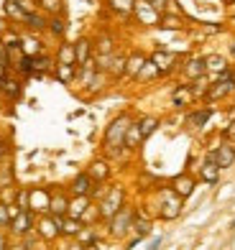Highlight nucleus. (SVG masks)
<instances>
[{"label":"nucleus","instance_id":"obj_1","mask_svg":"<svg viewBox=\"0 0 235 250\" xmlns=\"http://www.w3.org/2000/svg\"><path fill=\"white\" fill-rule=\"evenodd\" d=\"M130 125H133L130 112H120V115H115L110 120V125L105 128V135H103V148L110 156L123 153V148H126V133H128Z\"/></svg>","mask_w":235,"mask_h":250},{"label":"nucleus","instance_id":"obj_21","mask_svg":"<svg viewBox=\"0 0 235 250\" xmlns=\"http://www.w3.org/2000/svg\"><path fill=\"white\" fill-rule=\"evenodd\" d=\"M230 69V64L225 62V56H220V54H212V56H207L205 59V72L207 74H225Z\"/></svg>","mask_w":235,"mask_h":250},{"label":"nucleus","instance_id":"obj_33","mask_svg":"<svg viewBox=\"0 0 235 250\" xmlns=\"http://www.w3.org/2000/svg\"><path fill=\"white\" fill-rule=\"evenodd\" d=\"M159 74H161V72L156 69V64H153L151 59H146V64L141 66V72H138L136 79H138V82H151V79H153V77H159Z\"/></svg>","mask_w":235,"mask_h":250},{"label":"nucleus","instance_id":"obj_18","mask_svg":"<svg viewBox=\"0 0 235 250\" xmlns=\"http://www.w3.org/2000/svg\"><path fill=\"white\" fill-rule=\"evenodd\" d=\"M199 176H202L205 184H217L220 179V166L215 164V158H212V153L202 161V166H199Z\"/></svg>","mask_w":235,"mask_h":250},{"label":"nucleus","instance_id":"obj_16","mask_svg":"<svg viewBox=\"0 0 235 250\" xmlns=\"http://www.w3.org/2000/svg\"><path fill=\"white\" fill-rule=\"evenodd\" d=\"M192 102H194V95H192V89H189V84H179L171 92V105L176 110H184V107L192 105Z\"/></svg>","mask_w":235,"mask_h":250},{"label":"nucleus","instance_id":"obj_49","mask_svg":"<svg viewBox=\"0 0 235 250\" xmlns=\"http://www.w3.org/2000/svg\"><path fill=\"white\" fill-rule=\"evenodd\" d=\"M3 31H5V18H0V36H3Z\"/></svg>","mask_w":235,"mask_h":250},{"label":"nucleus","instance_id":"obj_5","mask_svg":"<svg viewBox=\"0 0 235 250\" xmlns=\"http://www.w3.org/2000/svg\"><path fill=\"white\" fill-rule=\"evenodd\" d=\"M49 202H51V189L46 187H36L28 189V212L33 214H49Z\"/></svg>","mask_w":235,"mask_h":250},{"label":"nucleus","instance_id":"obj_17","mask_svg":"<svg viewBox=\"0 0 235 250\" xmlns=\"http://www.w3.org/2000/svg\"><path fill=\"white\" fill-rule=\"evenodd\" d=\"M87 174H89V179H92L95 184H103V181L110 179V164L105 161V158H97V161L89 164Z\"/></svg>","mask_w":235,"mask_h":250},{"label":"nucleus","instance_id":"obj_24","mask_svg":"<svg viewBox=\"0 0 235 250\" xmlns=\"http://www.w3.org/2000/svg\"><path fill=\"white\" fill-rule=\"evenodd\" d=\"M136 125H138V130H141V135H143V141H149L151 135L159 130V118H153V115H143V118H138L136 120Z\"/></svg>","mask_w":235,"mask_h":250},{"label":"nucleus","instance_id":"obj_38","mask_svg":"<svg viewBox=\"0 0 235 250\" xmlns=\"http://www.w3.org/2000/svg\"><path fill=\"white\" fill-rule=\"evenodd\" d=\"M133 230H136V237H138V240H141V237H146L149 232H151V222L149 220H133Z\"/></svg>","mask_w":235,"mask_h":250},{"label":"nucleus","instance_id":"obj_30","mask_svg":"<svg viewBox=\"0 0 235 250\" xmlns=\"http://www.w3.org/2000/svg\"><path fill=\"white\" fill-rule=\"evenodd\" d=\"M57 64H72V66H77L74 43H62V46H59V54H57Z\"/></svg>","mask_w":235,"mask_h":250},{"label":"nucleus","instance_id":"obj_37","mask_svg":"<svg viewBox=\"0 0 235 250\" xmlns=\"http://www.w3.org/2000/svg\"><path fill=\"white\" fill-rule=\"evenodd\" d=\"M77 243H82V245H92V243H97V232L92 230V227H82V232L77 235Z\"/></svg>","mask_w":235,"mask_h":250},{"label":"nucleus","instance_id":"obj_43","mask_svg":"<svg viewBox=\"0 0 235 250\" xmlns=\"http://www.w3.org/2000/svg\"><path fill=\"white\" fill-rule=\"evenodd\" d=\"M222 138H225V141H233V143H235V120H230V123H228V128L222 130Z\"/></svg>","mask_w":235,"mask_h":250},{"label":"nucleus","instance_id":"obj_26","mask_svg":"<svg viewBox=\"0 0 235 250\" xmlns=\"http://www.w3.org/2000/svg\"><path fill=\"white\" fill-rule=\"evenodd\" d=\"M184 74L189 77V79H199V77H205L207 72H205V59H189L187 64H184Z\"/></svg>","mask_w":235,"mask_h":250},{"label":"nucleus","instance_id":"obj_9","mask_svg":"<svg viewBox=\"0 0 235 250\" xmlns=\"http://www.w3.org/2000/svg\"><path fill=\"white\" fill-rule=\"evenodd\" d=\"M95 181L89 179L87 171H80L74 179H72V184H69V194L72 197H92V191H95Z\"/></svg>","mask_w":235,"mask_h":250},{"label":"nucleus","instance_id":"obj_10","mask_svg":"<svg viewBox=\"0 0 235 250\" xmlns=\"http://www.w3.org/2000/svg\"><path fill=\"white\" fill-rule=\"evenodd\" d=\"M212 158H215V164L222 168H230L235 164V143L233 141H222L215 151H212Z\"/></svg>","mask_w":235,"mask_h":250},{"label":"nucleus","instance_id":"obj_19","mask_svg":"<svg viewBox=\"0 0 235 250\" xmlns=\"http://www.w3.org/2000/svg\"><path fill=\"white\" fill-rule=\"evenodd\" d=\"M212 118V110L210 107H202V110H192V112H187V128H205V125L210 123Z\"/></svg>","mask_w":235,"mask_h":250},{"label":"nucleus","instance_id":"obj_27","mask_svg":"<svg viewBox=\"0 0 235 250\" xmlns=\"http://www.w3.org/2000/svg\"><path fill=\"white\" fill-rule=\"evenodd\" d=\"M143 64H146V56H143V54H133V56H128V59H126V77H133V79H136Z\"/></svg>","mask_w":235,"mask_h":250},{"label":"nucleus","instance_id":"obj_7","mask_svg":"<svg viewBox=\"0 0 235 250\" xmlns=\"http://www.w3.org/2000/svg\"><path fill=\"white\" fill-rule=\"evenodd\" d=\"M33 227H36V217H33V212H28V209H21L13 220H10V225H8V230L13 232V235H18V237H26Z\"/></svg>","mask_w":235,"mask_h":250},{"label":"nucleus","instance_id":"obj_6","mask_svg":"<svg viewBox=\"0 0 235 250\" xmlns=\"http://www.w3.org/2000/svg\"><path fill=\"white\" fill-rule=\"evenodd\" d=\"M159 197H161V217L164 220H174V217H179L182 214V197H176L174 191H171V187L169 189H161L159 191Z\"/></svg>","mask_w":235,"mask_h":250},{"label":"nucleus","instance_id":"obj_34","mask_svg":"<svg viewBox=\"0 0 235 250\" xmlns=\"http://www.w3.org/2000/svg\"><path fill=\"white\" fill-rule=\"evenodd\" d=\"M36 3H39V10H46L49 16H62L64 10L62 0H36Z\"/></svg>","mask_w":235,"mask_h":250},{"label":"nucleus","instance_id":"obj_44","mask_svg":"<svg viewBox=\"0 0 235 250\" xmlns=\"http://www.w3.org/2000/svg\"><path fill=\"white\" fill-rule=\"evenodd\" d=\"M10 245H8V235H5V230H0V250H8Z\"/></svg>","mask_w":235,"mask_h":250},{"label":"nucleus","instance_id":"obj_20","mask_svg":"<svg viewBox=\"0 0 235 250\" xmlns=\"http://www.w3.org/2000/svg\"><path fill=\"white\" fill-rule=\"evenodd\" d=\"M92 207V197H69V217H77L82 220V214Z\"/></svg>","mask_w":235,"mask_h":250},{"label":"nucleus","instance_id":"obj_42","mask_svg":"<svg viewBox=\"0 0 235 250\" xmlns=\"http://www.w3.org/2000/svg\"><path fill=\"white\" fill-rule=\"evenodd\" d=\"M13 3H18L21 8L26 10V13H33V10H39V3H36V0H13Z\"/></svg>","mask_w":235,"mask_h":250},{"label":"nucleus","instance_id":"obj_3","mask_svg":"<svg viewBox=\"0 0 235 250\" xmlns=\"http://www.w3.org/2000/svg\"><path fill=\"white\" fill-rule=\"evenodd\" d=\"M133 220H136V209L133 207H123V209H118L113 217L107 220V232H110V237H123V235H128L130 230H133Z\"/></svg>","mask_w":235,"mask_h":250},{"label":"nucleus","instance_id":"obj_29","mask_svg":"<svg viewBox=\"0 0 235 250\" xmlns=\"http://www.w3.org/2000/svg\"><path fill=\"white\" fill-rule=\"evenodd\" d=\"M3 10H5V16H8L10 21H16V23H23L26 16H28L18 3H13V0H5V8H3Z\"/></svg>","mask_w":235,"mask_h":250},{"label":"nucleus","instance_id":"obj_45","mask_svg":"<svg viewBox=\"0 0 235 250\" xmlns=\"http://www.w3.org/2000/svg\"><path fill=\"white\" fill-rule=\"evenodd\" d=\"M161 243H164V237H156V240L149 245V250H159V245H161Z\"/></svg>","mask_w":235,"mask_h":250},{"label":"nucleus","instance_id":"obj_39","mask_svg":"<svg viewBox=\"0 0 235 250\" xmlns=\"http://www.w3.org/2000/svg\"><path fill=\"white\" fill-rule=\"evenodd\" d=\"M97 51H100V56L113 54V39H110V36H100V41H97Z\"/></svg>","mask_w":235,"mask_h":250},{"label":"nucleus","instance_id":"obj_22","mask_svg":"<svg viewBox=\"0 0 235 250\" xmlns=\"http://www.w3.org/2000/svg\"><path fill=\"white\" fill-rule=\"evenodd\" d=\"M0 95H5V97H10V100L21 97V82H18V79H13L10 74L0 77Z\"/></svg>","mask_w":235,"mask_h":250},{"label":"nucleus","instance_id":"obj_14","mask_svg":"<svg viewBox=\"0 0 235 250\" xmlns=\"http://www.w3.org/2000/svg\"><path fill=\"white\" fill-rule=\"evenodd\" d=\"M151 62L156 64V69L161 74H169V72L176 69V54H171V51H153Z\"/></svg>","mask_w":235,"mask_h":250},{"label":"nucleus","instance_id":"obj_41","mask_svg":"<svg viewBox=\"0 0 235 250\" xmlns=\"http://www.w3.org/2000/svg\"><path fill=\"white\" fill-rule=\"evenodd\" d=\"M10 225V212H8V204L0 202V230H5Z\"/></svg>","mask_w":235,"mask_h":250},{"label":"nucleus","instance_id":"obj_28","mask_svg":"<svg viewBox=\"0 0 235 250\" xmlns=\"http://www.w3.org/2000/svg\"><path fill=\"white\" fill-rule=\"evenodd\" d=\"M141 143H143V135H141V130H138L136 120H133V125H130L128 133H126V148H128V151H136V148H141Z\"/></svg>","mask_w":235,"mask_h":250},{"label":"nucleus","instance_id":"obj_23","mask_svg":"<svg viewBox=\"0 0 235 250\" xmlns=\"http://www.w3.org/2000/svg\"><path fill=\"white\" fill-rule=\"evenodd\" d=\"M74 56H77V66L87 64L89 59H92V41L89 39H80L74 43Z\"/></svg>","mask_w":235,"mask_h":250},{"label":"nucleus","instance_id":"obj_32","mask_svg":"<svg viewBox=\"0 0 235 250\" xmlns=\"http://www.w3.org/2000/svg\"><path fill=\"white\" fill-rule=\"evenodd\" d=\"M189 89H192L194 100L205 97V95H207V89H210V79H207V74H205V77H199V79H192V84H189Z\"/></svg>","mask_w":235,"mask_h":250},{"label":"nucleus","instance_id":"obj_50","mask_svg":"<svg viewBox=\"0 0 235 250\" xmlns=\"http://www.w3.org/2000/svg\"><path fill=\"white\" fill-rule=\"evenodd\" d=\"M230 54H233V59H235V41L230 43Z\"/></svg>","mask_w":235,"mask_h":250},{"label":"nucleus","instance_id":"obj_12","mask_svg":"<svg viewBox=\"0 0 235 250\" xmlns=\"http://www.w3.org/2000/svg\"><path fill=\"white\" fill-rule=\"evenodd\" d=\"M69 212V194L62 189H51V202H49V214L51 217H64Z\"/></svg>","mask_w":235,"mask_h":250},{"label":"nucleus","instance_id":"obj_4","mask_svg":"<svg viewBox=\"0 0 235 250\" xmlns=\"http://www.w3.org/2000/svg\"><path fill=\"white\" fill-rule=\"evenodd\" d=\"M233 92H235V74L228 69L225 74H220V77H217V82H212V84H210L205 100H207V102H217V100H225V97L233 95Z\"/></svg>","mask_w":235,"mask_h":250},{"label":"nucleus","instance_id":"obj_13","mask_svg":"<svg viewBox=\"0 0 235 250\" xmlns=\"http://www.w3.org/2000/svg\"><path fill=\"white\" fill-rule=\"evenodd\" d=\"M194 187H197V181H194L192 176H189V174H179V176H174V179H171V191H174L176 197H182V199L192 197Z\"/></svg>","mask_w":235,"mask_h":250},{"label":"nucleus","instance_id":"obj_36","mask_svg":"<svg viewBox=\"0 0 235 250\" xmlns=\"http://www.w3.org/2000/svg\"><path fill=\"white\" fill-rule=\"evenodd\" d=\"M54 36H64V31H66V23H64V18H59V16H51L49 18V26H46Z\"/></svg>","mask_w":235,"mask_h":250},{"label":"nucleus","instance_id":"obj_8","mask_svg":"<svg viewBox=\"0 0 235 250\" xmlns=\"http://www.w3.org/2000/svg\"><path fill=\"white\" fill-rule=\"evenodd\" d=\"M133 13H136V18L141 21L143 26H159V23H161V13L149 3V0H136Z\"/></svg>","mask_w":235,"mask_h":250},{"label":"nucleus","instance_id":"obj_25","mask_svg":"<svg viewBox=\"0 0 235 250\" xmlns=\"http://www.w3.org/2000/svg\"><path fill=\"white\" fill-rule=\"evenodd\" d=\"M54 77H57L62 84H72L74 77H77V66H72V64H54Z\"/></svg>","mask_w":235,"mask_h":250},{"label":"nucleus","instance_id":"obj_40","mask_svg":"<svg viewBox=\"0 0 235 250\" xmlns=\"http://www.w3.org/2000/svg\"><path fill=\"white\" fill-rule=\"evenodd\" d=\"M16 207L18 209H28V189H18L16 191Z\"/></svg>","mask_w":235,"mask_h":250},{"label":"nucleus","instance_id":"obj_11","mask_svg":"<svg viewBox=\"0 0 235 250\" xmlns=\"http://www.w3.org/2000/svg\"><path fill=\"white\" fill-rule=\"evenodd\" d=\"M36 230L43 240H57L59 237V222H57V217H51V214H41L36 220Z\"/></svg>","mask_w":235,"mask_h":250},{"label":"nucleus","instance_id":"obj_46","mask_svg":"<svg viewBox=\"0 0 235 250\" xmlns=\"http://www.w3.org/2000/svg\"><path fill=\"white\" fill-rule=\"evenodd\" d=\"M5 153H8V146H5V141H3V138H0V158H3Z\"/></svg>","mask_w":235,"mask_h":250},{"label":"nucleus","instance_id":"obj_47","mask_svg":"<svg viewBox=\"0 0 235 250\" xmlns=\"http://www.w3.org/2000/svg\"><path fill=\"white\" fill-rule=\"evenodd\" d=\"M85 250H103V248H100L97 243H92V245H85Z\"/></svg>","mask_w":235,"mask_h":250},{"label":"nucleus","instance_id":"obj_15","mask_svg":"<svg viewBox=\"0 0 235 250\" xmlns=\"http://www.w3.org/2000/svg\"><path fill=\"white\" fill-rule=\"evenodd\" d=\"M57 222H59V235H62V237H77V235L82 232V227H85L82 220L69 217V214H64V217H57Z\"/></svg>","mask_w":235,"mask_h":250},{"label":"nucleus","instance_id":"obj_2","mask_svg":"<svg viewBox=\"0 0 235 250\" xmlns=\"http://www.w3.org/2000/svg\"><path fill=\"white\" fill-rule=\"evenodd\" d=\"M126 207V189H123L120 184H113L105 194L103 199H100L97 204V212H100V220H110L118 209Z\"/></svg>","mask_w":235,"mask_h":250},{"label":"nucleus","instance_id":"obj_48","mask_svg":"<svg viewBox=\"0 0 235 250\" xmlns=\"http://www.w3.org/2000/svg\"><path fill=\"white\" fill-rule=\"evenodd\" d=\"M69 250H85V245H82V243H74V245H72Z\"/></svg>","mask_w":235,"mask_h":250},{"label":"nucleus","instance_id":"obj_31","mask_svg":"<svg viewBox=\"0 0 235 250\" xmlns=\"http://www.w3.org/2000/svg\"><path fill=\"white\" fill-rule=\"evenodd\" d=\"M23 26H28L31 31H43L49 26V18H43L39 10H33V13H28L26 16V21H23Z\"/></svg>","mask_w":235,"mask_h":250},{"label":"nucleus","instance_id":"obj_35","mask_svg":"<svg viewBox=\"0 0 235 250\" xmlns=\"http://www.w3.org/2000/svg\"><path fill=\"white\" fill-rule=\"evenodd\" d=\"M107 3H110V8L123 13V16H130L133 8H136V0H107Z\"/></svg>","mask_w":235,"mask_h":250}]
</instances>
